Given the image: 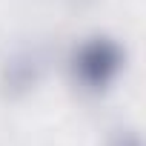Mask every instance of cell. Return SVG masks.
Listing matches in <instances>:
<instances>
[{
  "mask_svg": "<svg viewBox=\"0 0 146 146\" xmlns=\"http://www.w3.org/2000/svg\"><path fill=\"white\" fill-rule=\"evenodd\" d=\"M106 69H115V54L112 49L106 46H95L83 54V72L92 78V80H106Z\"/></svg>",
  "mask_w": 146,
  "mask_h": 146,
  "instance_id": "cell-1",
  "label": "cell"
}]
</instances>
